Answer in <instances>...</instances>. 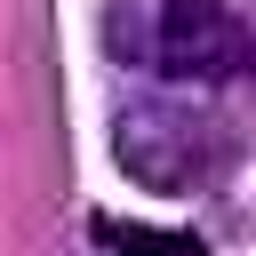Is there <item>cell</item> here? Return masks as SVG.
Segmentation results:
<instances>
[{
	"label": "cell",
	"instance_id": "1",
	"mask_svg": "<svg viewBox=\"0 0 256 256\" xmlns=\"http://www.w3.org/2000/svg\"><path fill=\"white\" fill-rule=\"evenodd\" d=\"M104 40L128 72H144L160 88H184V96L256 72V32L224 0H112Z\"/></svg>",
	"mask_w": 256,
	"mask_h": 256
},
{
	"label": "cell",
	"instance_id": "3",
	"mask_svg": "<svg viewBox=\"0 0 256 256\" xmlns=\"http://www.w3.org/2000/svg\"><path fill=\"white\" fill-rule=\"evenodd\" d=\"M104 240L120 256H200L192 232H152V224H104Z\"/></svg>",
	"mask_w": 256,
	"mask_h": 256
},
{
	"label": "cell",
	"instance_id": "2",
	"mask_svg": "<svg viewBox=\"0 0 256 256\" xmlns=\"http://www.w3.org/2000/svg\"><path fill=\"white\" fill-rule=\"evenodd\" d=\"M112 160L144 184V192H192L224 168V128L192 104H128Z\"/></svg>",
	"mask_w": 256,
	"mask_h": 256
}]
</instances>
